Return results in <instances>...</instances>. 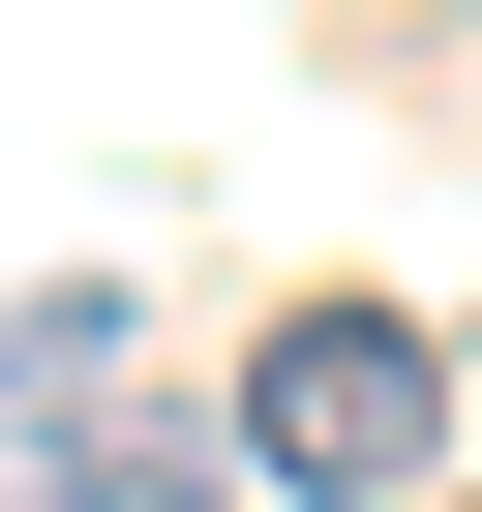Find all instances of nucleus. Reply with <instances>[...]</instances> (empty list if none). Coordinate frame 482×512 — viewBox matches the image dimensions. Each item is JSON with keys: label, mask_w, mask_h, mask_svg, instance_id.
<instances>
[{"label": "nucleus", "mask_w": 482, "mask_h": 512, "mask_svg": "<svg viewBox=\"0 0 482 512\" xmlns=\"http://www.w3.org/2000/svg\"><path fill=\"white\" fill-rule=\"evenodd\" d=\"M422 452H452V332H392V302H302L272 362H241V482H302V512H422Z\"/></svg>", "instance_id": "obj_1"}, {"label": "nucleus", "mask_w": 482, "mask_h": 512, "mask_svg": "<svg viewBox=\"0 0 482 512\" xmlns=\"http://www.w3.org/2000/svg\"><path fill=\"white\" fill-rule=\"evenodd\" d=\"M0 512H241V422H151V392H61V422H0Z\"/></svg>", "instance_id": "obj_2"}]
</instances>
